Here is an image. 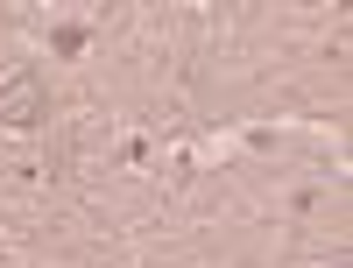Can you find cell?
I'll use <instances>...</instances> for the list:
<instances>
[{
    "mask_svg": "<svg viewBox=\"0 0 353 268\" xmlns=\"http://www.w3.org/2000/svg\"><path fill=\"white\" fill-rule=\"evenodd\" d=\"M0 121H8V127H36V121H50L43 71H14L8 85H0Z\"/></svg>",
    "mask_w": 353,
    "mask_h": 268,
    "instance_id": "obj_1",
    "label": "cell"
}]
</instances>
